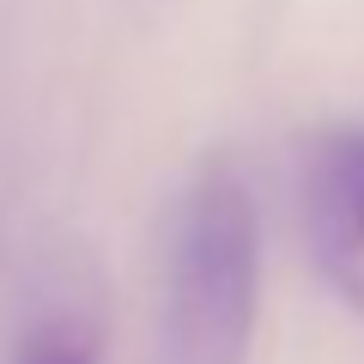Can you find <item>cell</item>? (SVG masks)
Masks as SVG:
<instances>
[{"instance_id": "obj_2", "label": "cell", "mask_w": 364, "mask_h": 364, "mask_svg": "<svg viewBox=\"0 0 364 364\" xmlns=\"http://www.w3.org/2000/svg\"><path fill=\"white\" fill-rule=\"evenodd\" d=\"M304 237L322 286L340 298V310L364 322V128L340 122L304 146L298 170Z\"/></svg>"}, {"instance_id": "obj_1", "label": "cell", "mask_w": 364, "mask_h": 364, "mask_svg": "<svg viewBox=\"0 0 364 364\" xmlns=\"http://www.w3.org/2000/svg\"><path fill=\"white\" fill-rule=\"evenodd\" d=\"M261 316V225L243 176L207 164L176 207L164 279V364H249Z\"/></svg>"}, {"instance_id": "obj_3", "label": "cell", "mask_w": 364, "mask_h": 364, "mask_svg": "<svg viewBox=\"0 0 364 364\" xmlns=\"http://www.w3.org/2000/svg\"><path fill=\"white\" fill-rule=\"evenodd\" d=\"M13 364H104V340L97 328L79 316H55V322L31 328L25 346L13 352Z\"/></svg>"}]
</instances>
